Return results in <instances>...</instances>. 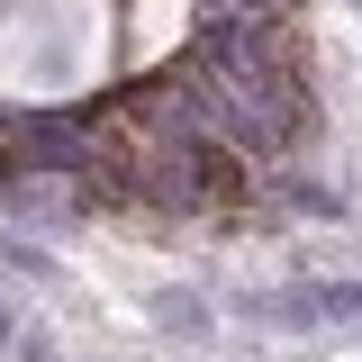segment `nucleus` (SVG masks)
Listing matches in <instances>:
<instances>
[{
  "mask_svg": "<svg viewBox=\"0 0 362 362\" xmlns=\"http://www.w3.org/2000/svg\"><path fill=\"white\" fill-rule=\"evenodd\" d=\"M245 326H281V335H317V281H290V290H245L235 299Z\"/></svg>",
  "mask_w": 362,
  "mask_h": 362,
  "instance_id": "f257e3e1",
  "label": "nucleus"
},
{
  "mask_svg": "<svg viewBox=\"0 0 362 362\" xmlns=\"http://www.w3.org/2000/svg\"><path fill=\"white\" fill-rule=\"evenodd\" d=\"M145 317H154V335H173V344H209V335H218V317H209L199 290H154Z\"/></svg>",
  "mask_w": 362,
  "mask_h": 362,
  "instance_id": "f03ea898",
  "label": "nucleus"
},
{
  "mask_svg": "<svg viewBox=\"0 0 362 362\" xmlns=\"http://www.w3.org/2000/svg\"><path fill=\"white\" fill-rule=\"evenodd\" d=\"M0 263L18 272V281H54V254H45L28 226H9V235H0Z\"/></svg>",
  "mask_w": 362,
  "mask_h": 362,
  "instance_id": "7ed1b4c3",
  "label": "nucleus"
},
{
  "mask_svg": "<svg viewBox=\"0 0 362 362\" xmlns=\"http://www.w3.org/2000/svg\"><path fill=\"white\" fill-rule=\"evenodd\" d=\"M317 326H362V281H317Z\"/></svg>",
  "mask_w": 362,
  "mask_h": 362,
  "instance_id": "20e7f679",
  "label": "nucleus"
},
{
  "mask_svg": "<svg viewBox=\"0 0 362 362\" xmlns=\"http://www.w3.org/2000/svg\"><path fill=\"white\" fill-rule=\"evenodd\" d=\"M281 199H290L299 218H344V190H326V181H290Z\"/></svg>",
  "mask_w": 362,
  "mask_h": 362,
  "instance_id": "39448f33",
  "label": "nucleus"
},
{
  "mask_svg": "<svg viewBox=\"0 0 362 362\" xmlns=\"http://www.w3.org/2000/svg\"><path fill=\"white\" fill-rule=\"evenodd\" d=\"M218 9H235V18H290V0H218Z\"/></svg>",
  "mask_w": 362,
  "mask_h": 362,
  "instance_id": "423d86ee",
  "label": "nucleus"
},
{
  "mask_svg": "<svg viewBox=\"0 0 362 362\" xmlns=\"http://www.w3.org/2000/svg\"><path fill=\"white\" fill-rule=\"evenodd\" d=\"M9 354H18V362H64V354H54V344H37V335H18Z\"/></svg>",
  "mask_w": 362,
  "mask_h": 362,
  "instance_id": "0eeeda50",
  "label": "nucleus"
},
{
  "mask_svg": "<svg viewBox=\"0 0 362 362\" xmlns=\"http://www.w3.org/2000/svg\"><path fill=\"white\" fill-rule=\"evenodd\" d=\"M9 344H18V317H9V299H0V354H9Z\"/></svg>",
  "mask_w": 362,
  "mask_h": 362,
  "instance_id": "6e6552de",
  "label": "nucleus"
}]
</instances>
